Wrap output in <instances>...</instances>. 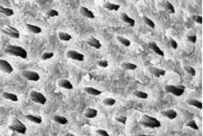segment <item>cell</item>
<instances>
[{"instance_id":"obj_1","label":"cell","mask_w":203,"mask_h":136,"mask_svg":"<svg viewBox=\"0 0 203 136\" xmlns=\"http://www.w3.org/2000/svg\"><path fill=\"white\" fill-rule=\"evenodd\" d=\"M5 52L12 56L20 57L22 59H27V56H28L26 50H24L23 47L18 45H12V44L7 45L5 49Z\"/></svg>"},{"instance_id":"obj_2","label":"cell","mask_w":203,"mask_h":136,"mask_svg":"<svg viewBox=\"0 0 203 136\" xmlns=\"http://www.w3.org/2000/svg\"><path fill=\"white\" fill-rule=\"evenodd\" d=\"M139 124L146 127V128H150V129H155V128H159L161 127V123L160 121H158L156 118L147 115V114H144L141 118V120L139 121Z\"/></svg>"},{"instance_id":"obj_3","label":"cell","mask_w":203,"mask_h":136,"mask_svg":"<svg viewBox=\"0 0 203 136\" xmlns=\"http://www.w3.org/2000/svg\"><path fill=\"white\" fill-rule=\"evenodd\" d=\"M9 129L13 132H15L17 134H26V126L24 125V124H23L18 118L14 117L12 119V123L9 126Z\"/></svg>"},{"instance_id":"obj_4","label":"cell","mask_w":203,"mask_h":136,"mask_svg":"<svg viewBox=\"0 0 203 136\" xmlns=\"http://www.w3.org/2000/svg\"><path fill=\"white\" fill-rule=\"evenodd\" d=\"M167 93L172 94L176 97H180L184 93L185 87L184 86H173V85H167L165 88Z\"/></svg>"},{"instance_id":"obj_5","label":"cell","mask_w":203,"mask_h":136,"mask_svg":"<svg viewBox=\"0 0 203 136\" xmlns=\"http://www.w3.org/2000/svg\"><path fill=\"white\" fill-rule=\"evenodd\" d=\"M30 98L32 101L37 103V104H45L47 102V98L44 97V95H42L40 92H37L35 90H33L30 92Z\"/></svg>"},{"instance_id":"obj_6","label":"cell","mask_w":203,"mask_h":136,"mask_svg":"<svg viewBox=\"0 0 203 136\" xmlns=\"http://www.w3.org/2000/svg\"><path fill=\"white\" fill-rule=\"evenodd\" d=\"M1 33H3L4 34H5V35H8V36L12 37V38H15V39L20 38V33H19V31L16 28H14V26H12V25H8L5 28L2 29L1 30Z\"/></svg>"},{"instance_id":"obj_7","label":"cell","mask_w":203,"mask_h":136,"mask_svg":"<svg viewBox=\"0 0 203 136\" xmlns=\"http://www.w3.org/2000/svg\"><path fill=\"white\" fill-rule=\"evenodd\" d=\"M22 76L26 78L27 80L30 81H38L40 80V75L33 70H23L22 71Z\"/></svg>"},{"instance_id":"obj_8","label":"cell","mask_w":203,"mask_h":136,"mask_svg":"<svg viewBox=\"0 0 203 136\" xmlns=\"http://www.w3.org/2000/svg\"><path fill=\"white\" fill-rule=\"evenodd\" d=\"M67 57L68 59L74 60V61H83L85 60V56L84 54L76 51H73V50H69L66 53Z\"/></svg>"},{"instance_id":"obj_9","label":"cell","mask_w":203,"mask_h":136,"mask_svg":"<svg viewBox=\"0 0 203 136\" xmlns=\"http://www.w3.org/2000/svg\"><path fill=\"white\" fill-rule=\"evenodd\" d=\"M0 70H2L5 73L10 74V73L13 72L14 68H13L12 65L8 61H6L5 60L0 59Z\"/></svg>"},{"instance_id":"obj_10","label":"cell","mask_w":203,"mask_h":136,"mask_svg":"<svg viewBox=\"0 0 203 136\" xmlns=\"http://www.w3.org/2000/svg\"><path fill=\"white\" fill-rule=\"evenodd\" d=\"M79 13H80L83 16H85V17H86V18H89V19H95V14H94L91 10H89L88 8H86L85 6H80Z\"/></svg>"},{"instance_id":"obj_11","label":"cell","mask_w":203,"mask_h":136,"mask_svg":"<svg viewBox=\"0 0 203 136\" xmlns=\"http://www.w3.org/2000/svg\"><path fill=\"white\" fill-rule=\"evenodd\" d=\"M148 70H149V72H150L153 76L156 77V78H159V77L164 76V75L166 74V70H165V69H163V68H160L150 67V68H148Z\"/></svg>"},{"instance_id":"obj_12","label":"cell","mask_w":203,"mask_h":136,"mask_svg":"<svg viewBox=\"0 0 203 136\" xmlns=\"http://www.w3.org/2000/svg\"><path fill=\"white\" fill-rule=\"evenodd\" d=\"M148 46H149V48L151 49V50H153L156 54H158L159 56H161V57H164L165 56V52L158 47V45L156 44V42H155V41H150L149 43H148Z\"/></svg>"},{"instance_id":"obj_13","label":"cell","mask_w":203,"mask_h":136,"mask_svg":"<svg viewBox=\"0 0 203 136\" xmlns=\"http://www.w3.org/2000/svg\"><path fill=\"white\" fill-rule=\"evenodd\" d=\"M97 110L95 109V108H92V107H87L85 111V116L86 118H89V119H93L95 117L97 116Z\"/></svg>"},{"instance_id":"obj_14","label":"cell","mask_w":203,"mask_h":136,"mask_svg":"<svg viewBox=\"0 0 203 136\" xmlns=\"http://www.w3.org/2000/svg\"><path fill=\"white\" fill-rule=\"evenodd\" d=\"M161 114L166 118H168L170 120H173L177 117V113L173 110V109H169V110H166V111H162Z\"/></svg>"},{"instance_id":"obj_15","label":"cell","mask_w":203,"mask_h":136,"mask_svg":"<svg viewBox=\"0 0 203 136\" xmlns=\"http://www.w3.org/2000/svg\"><path fill=\"white\" fill-rule=\"evenodd\" d=\"M58 85L59 87L62 88H66L68 90H72L73 89V85L71 84V82L68 79H60L58 81Z\"/></svg>"},{"instance_id":"obj_16","label":"cell","mask_w":203,"mask_h":136,"mask_svg":"<svg viewBox=\"0 0 203 136\" xmlns=\"http://www.w3.org/2000/svg\"><path fill=\"white\" fill-rule=\"evenodd\" d=\"M160 4L166 10H167L169 12L170 14H174L175 13V9H174L173 5L170 3L168 0H162Z\"/></svg>"},{"instance_id":"obj_17","label":"cell","mask_w":203,"mask_h":136,"mask_svg":"<svg viewBox=\"0 0 203 136\" xmlns=\"http://www.w3.org/2000/svg\"><path fill=\"white\" fill-rule=\"evenodd\" d=\"M88 45H90L91 47H94L95 49H101L102 48V44L101 42L99 41V40H97L96 38H90L88 40H86L85 41Z\"/></svg>"},{"instance_id":"obj_18","label":"cell","mask_w":203,"mask_h":136,"mask_svg":"<svg viewBox=\"0 0 203 136\" xmlns=\"http://www.w3.org/2000/svg\"><path fill=\"white\" fill-rule=\"evenodd\" d=\"M121 20H122L123 22H125L126 24H128L130 26H134V25H135L136 24L135 20H134L133 18L130 17L126 13H121Z\"/></svg>"},{"instance_id":"obj_19","label":"cell","mask_w":203,"mask_h":136,"mask_svg":"<svg viewBox=\"0 0 203 136\" xmlns=\"http://www.w3.org/2000/svg\"><path fill=\"white\" fill-rule=\"evenodd\" d=\"M84 90L87 93V94H89V95H92V96H100L102 94V92L100 90H98V89H96V88H92V87H85V88H84Z\"/></svg>"},{"instance_id":"obj_20","label":"cell","mask_w":203,"mask_h":136,"mask_svg":"<svg viewBox=\"0 0 203 136\" xmlns=\"http://www.w3.org/2000/svg\"><path fill=\"white\" fill-rule=\"evenodd\" d=\"M2 97L5 99L14 101V102H17L18 101V97L15 94L13 93H9V92H3L2 93Z\"/></svg>"},{"instance_id":"obj_21","label":"cell","mask_w":203,"mask_h":136,"mask_svg":"<svg viewBox=\"0 0 203 136\" xmlns=\"http://www.w3.org/2000/svg\"><path fill=\"white\" fill-rule=\"evenodd\" d=\"M26 28L32 33V34H40L41 33V28L37 26V25H31V24H26Z\"/></svg>"},{"instance_id":"obj_22","label":"cell","mask_w":203,"mask_h":136,"mask_svg":"<svg viewBox=\"0 0 203 136\" xmlns=\"http://www.w3.org/2000/svg\"><path fill=\"white\" fill-rule=\"evenodd\" d=\"M26 119H28L29 121L35 123V124H41L42 123V119L40 116L38 115H34V114H26L25 115Z\"/></svg>"},{"instance_id":"obj_23","label":"cell","mask_w":203,"mask_h":136,"mask_svg":"<svg viewBox=\"0 0 203 136\" xmlns=\"http://www.w3.org/2000/svg\"><path fill=\"white\" fill-rule=\"evenodd\" d=\"M103 7L107 10L110 11H118L120 9V5L117 4H112V3H105L103 4Z\"/></svg>"},{"instance_id":"obj_24","label":"cell","mask_w":203,"mask_h":136,"mask_svg":"<svg viewBox=\"0 0 203 136\" xmlns=\"http://www.w3.org/2000/svg\"><path fill=\"white\" fill-rule=\"evenodd\" d=\"M187 103H188V104H190V105L195 106V107H197V108H199V109H202L203 107L202 102H201V101H199V100H197V99L190 98V99L187 100Z\"/></svg>"},{"instance_id":"obj_25","label":"cell","mask_w":203,"mask_h":136,"mask_svg":"<svg viewBox=\"0 0 203 136\" xmlns=\"http://www.w3.org/2000/svg\"><path fill=\"white\" fill-rule=\"evenodd\" d=\"M53 120H54L56 123H58V124H62V125L68 124V119H67L66 117H64V116H61V115H58V114L54 115V116H53Z\"/></svg>"},{"instance_id":"obj_26","label":"cell","mask_w":203,"mask_h":136,"mask_svg":"<svg viewBox=\"0 0 203 136\" xmlns=\"http://www.w3.org/2000/svg\"><path fill=\"white\" fill-rule=\"evenodd\" d=\"M121 68L125 69V70H134L137 68V65L134 63H131V62H127V61H124L121 63Z\"/></svg>"},{"instance_id":"obj_27","label":"cell","mask_w":203,"mask_h":136,"mask_svg":"<svg viewBox=\"0 0 203 136\" xmlns=\"http://www.w3.org/2000/svg\"><path fill=\"white\" fill-rule=\"evenodd\" d=\"M0 13L6 15V16H12L14 15V11L11 8L8 7H4L3 5H0Z\"/></svg>"},{"instance_id":"obj_28","label":"cell","mask_w":203,"mask_h":136,"mask_svg":"<svg viewBox=\"0 0 203 136\" xmlns=\"http://www.w3.org/2000/svg\"><path fill=\"white\" fill-rule=\"evenodd\" d=\"M58 37L60 41H68L72 39V36L68 33H64V32H60L58 34Z\"/></svg>"},{"instance_id":"obj_29","label":"cell","mask_w":203,"mask_h":136,"mask_svg":"<svg viewBox=\"0 0 203 136\" xmlns=\"http://www.w3.org/2000/svg\"><path fill=\"white\" fill-rule=\"evenodd\" d=\"M116 39H117L122 45H124L125 47H129V46H130V41L129 39H127V38H125V37H123V36H120V35H118V36L116 37Z\"/></svg>"},{"instance_id":"obj_30","label":"cell","mask_w":203,"mask_h":136,"mask_svg":"<svg viewBox=\"0 0 203 136\" xmlns=\"http://www.w3.org/2000/svg\"><path fill=\"white\" fill-rule=\"evenodd\" d=\"M133 95L136 96L137 98H140V99H147L148 98V95L146 92H143L141 90H136L135 92L133 93Z\"/></svg>"},{"instance_id":"obj_31","label":"cell","mask_w":203,"mask_h":136,"mask_svg":"<svg viewBox=\"0 0 203 136\" xmlns=\"http://www.w3.org/2000/svg\"><path fill=\"white\" fill-rule=\"evenodd\" d=\"M59 15V12L55 9H50L49 11H47L45 13V16L47 18H51V17H55Z\"/></svg>"},{"instance_id":"obj_32","label":"cell","mask_w":203,"mask_h":136,"mask_svg":"<svg viewBox=\"0 0 203 136\" xmlns=\"http://www.w3.org/2000/svg\"><path fill=\"white\" fill-rule=\"evenodd\" d=\"M143 20H144V22H145L149 27H151L152 29H155V28H156V25H155V23H154L150 18H148L147 16L143 15Z\"/></svg>"},{"instance_id":"obj_33","label":"cell","mask_w":203,"mask_h":136,"mask_svg":"<svg viewBox=\"0 0 203 136\" xmlns=\"http://www.w3.org/2000/svg\"><path fill=\"white\" fill-rule=\"evenodd\" d=\"M103 104L106 105V106H112L114 105V104L116 103V100L114 98H107L105 99H103Z\"/></svg>"},{"instance_id":"obj_34","label":"cell","mask_w":203,"mask_h":136,"mask_svg":"<svg viewBox=\"0 0 203 136\" xmlns=\"http://www.w3.org/2000/svg\"><path fill=\"white\" fill-rule=\"evenodd\" d=\"M53 56H54V53L53 52H51V51H45V52L42 53L40 59L42 61H47V60H50V58H52Z\"/></svg>"},{"instance_id":"obj_35","label":"cell","mask_w":203,"mask_h":136,"mask_svg":"<svg viewBox=\"0 0 203 136\" xmlns=\"http://www.w3.org/2000/svg\"><path fill=\"white\" fill-rule=\"evenodd\" d=\"M186 126H188V127H190V128H192V129H193V130H199V126H198V124H196L195 120H193V119L190 120V121L187 123Z\"/></svg>"},{"instance_id":"obj_36","label":"cell","mask_w":203,"mask_h":136,"mask_svg":"<svg viewBox=\"0 0 203 136\" xmlns=\"http://www.w3.org/2000/svg\"><path fill=\"white\" fill-rule=\"evenodd\" d=\"M185 71L188 73V74H190L191 76H195L196 75V70H195V68H192V67H191V66H186L185 68Z\"/></svg>"},{"instance_id":"obj_37","label":"cell","mask_w":203,"mask_h":136,"mask_svg":"<svg viewBox=\"0 0 203 136\" xmlns=\"http://www.w3.org/2000/svg\"><path fill=\"white\" fill-rule=\"evenodd\" d=\"M115 120H116L117 122L122 124H126V123H127V117H126V116H123V115L117 116V117L115 118Z\"/></svg>"},{"instance_id":"obj_38","label":"cell","mask_w":203,"mask_h":136,"mask_svg":"<svg viewBox=\"0 0 203 136\" xmlns=\"http://www.w3.org/2000/svg\"><path fill=\"white\" fill-rule=\"evenodd\" d=\"M192 20L195 21L197 24H199V25H202L203 21H202V16H201V15H192Z\"/></svg>"},{"instance_id":"obj_39","label":"cell","mask_w":203,"mask_h":136,"mask_svg":"<svg viewBox=\"0 0 203 136\" xmlns=\"http://www.w3.org/2000/svg\"><path fill=\"white\" fill-rule=\"evenodd\" d=\"M97 65H98L99 67H102V68H107L108 65H109V63H108V61H105V60H101V61H97Z\"/></svg>"},{"instance_id":"obj_40","label":"cell","mask_w":203,"mask_h":136,"mask_svg":"<svg viewBox=\"0 0 203 136\" xmlns=\"http://www.w3.org/2000/svg\"><path fill=\"white\" fill-rule=\"evenodd\" d=\"M95 133L100 136H110V134L107 133V131L102 130V129H97V130L95 131Z\"/></svg>"},{"instance_id":"obj_41","label":"cell","mask_w":203,"mask_h":136,"mask_svg":"<svg viewBox=\"0 0 203 136\" xmlns=\"http://www.w3.org/2000/svg\"><path fill=\"white\" fill-rule=\"evenodd\" d=\"M187 40L192 42V43H196L197 41V36L196 35H188L187 36Z\"/></svg>"},{"instance_id":"obj_42","label":"cell","mask_w":203,"mask_h":136,"mask_svg":"<svg viewBox=\"0 0 203 136\" xmlns=\"http://www.w3.org/2000/svg\"><path fill=\"white\" fill-rule=\"evenodd\" d=\"M169 41H170L171 46H172V48L173 50H176V49H177V47H178V44H177L176 41H175L174 39H172V38H170Z\"/></svg>"},{"instance_id":"obj_43","label":"cell","mask_w":203,"mask_h":136,"mask_svg":"<svg viewBox=\"0 0 203 136\" xmlns=\"http://www.w3.org/2000/svg\"><path fill=\"white\" fill-rule=\"evenodd\" d=\"M65 136H76V135H74L73 134H70V133H68V134H66V135H65Z\"/></svg>"},{"instance_id":"obj_44","label":"cell","mask_w":203,"mask_h":136,"mask_svg":"<svg viewBox=\"0 0 203 136\" xmlns=\"http://www.w3.org/2000/svg\"><path fill=\"white\" fill-rule=\"evenodd\" d=\"M139 136H153V135H147V134H140Z\"/></svg>"}]
</instances>
